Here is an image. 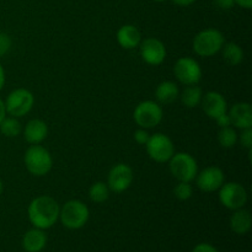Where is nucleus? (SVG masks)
Wrapping results in <instances>:
<instances>
[{"label":"nucleus","mask_w":252,"mask_h":252,"mask_svg":"<svg viewBox=\"0 0 252 252\" xmlns=\"http://www.w3.org/2000/svg\"><path fill=\"white\" fill-rule=\"evenodd\" d=\"M59 211L61 207L56 199L49 196H38L30 202L27 216L33 228L47 230L59 220Z\"/></svg>","instance_id":"f257e3e1"},{"label":"nucleus","mask_w":252,"mask_h":252,"mask_svg":"<svg viewBox=\"0 0 252 252\" xmlns=\"http://www.w3.org/2000/svg\"><path fill=\"white\" fill-rule=\"evenodd\" d=\"M225 39L224 34L217 29H206L194 36L192 42V48L194 53L203 58L216 56L218 52L221 51Z\"/></svg>","instance_id":"f03ea898"},{"label":"nucleus","mask_w":252,"mask_h":252,"mask_svg":"<svg viewBox=\"0 0 252 252\" xmlns=\"http://www.w3.org/2000/svg\"><path fill=\"white\" fill-rule=\"evenodd\" d=\"M90 218V211L84 202L70 199L59 211V220L69 230H78L85 226Z\"/></svg>","instance_id":"7ed1b4c3"},{"label":"nucleus","mask_w":252,"mask_h":252,"mask_svg":"<svg viewBox=\"0 0 252 252\" xmlns=\"http://www.w3.org/2000/svg\"><path fill=\"white\" fill-rule=\"evenodd\" d=\"M24 162L27 171L37 177L46 176L53 167L51 153L39 144L31 145L25 152Z\"/></svg>","instance_id":"20e7f679"},{"label":"nucleus","mask_w":252,"mask_h":252,"mask_svg":"<svg viewBox=\"0 0 252 252\" xmlns=\"http://www.w3.org/2000/svg\"><path fill=\"white\" fill-rule=\"evenodd\" d=\"M164 111L157 101L145 100L138 103L133 112V120L139 128L150 129L161 123Z\"/></svg>","instance_id":"39448f33"},{"label":"nucleus","mask_w":252,"mask_h":252,"mask_svg":"<svg viewBox=\"0 0 252 252\" xmlns=\"http://www.w3.org/2000/svg\"><path fill=\"white\" fill-rule=\"evenodd\" d=\"M169 169L177 181L192 182L198 174V164L189 153H175L169 160Z\"/></svg>","instance_id":"423d86ee"},{"label":"nucleus","mask_w":252,"mask_h":252,"mask_svg":"<svg viewBox=\"0 0 252 252\" xmlns=\"http://www.w3.org/2000/svg\"><path fill=\"white\" fill-rule=\"evenodd\" d=\"M4 103L7 115L15 118H21L32 110L34 105V96L27 89L19 88L7 95Z\"/></svg>","instance_id":"0eeeda50"},{"label":"nucleus","mask_w":252,"mask_h":252,"mask_svg":"<svg viewBox=\"0 0 252 252\" xmlns=\"http://www.w3.org/2000/svg\"><path fill=\"white\" fill-rule=\"evenodd\" d=\"M145 148H147V153L150 159L159 164L169 162L172 155L175 154L174 142L169 135L164 133H155L150 135Z\"/></svg>","instance_id":"6e6552de"},{"label":"nucleus","mask_w":252,"mask_h":252,"mask_svg":"<svg viewBox=\"0 0 252 252\" xmlns=\"http://www.w3.org/2000/svg\"><path fill=\"white\" fill-rule=\"evenodd\" d=\"M219 202L230 211H236L245 207L248 203V191L243 185L238 182H228V184L221 185L218 189Z\"/></svg>","instance_id":"1a4fd4ad"},{"label":"nucleus","mask_w":252,"mask_h":252,"mask_svg":"<svg viewBox=\"0 0 252 252\" xmlns=\"http://www.w3.org/2000/svg\"><path fill=\"white\" fill-rule=\"evenodd\" d=\"M174 74L175 78L186 86L198 85L203 76L199 63L191 57H182L177 59L174 65Z\"/></svg>","instance_id":"9d476101"},{"label":"nucleus","mask_w":252,"mask_h":252,"mask_svg":"<svg viewBox=\"0 0 252 252\" xmlns=\"http://www.w3.org/2000/svg\"><path fill=\"white\" fill-rule=\"evenodd\" d=\"M133 179H134V175H133L132 167L129 165L120 162L112 166V169L108 172L107 186L110 191L115 193H122L129 189Z\"/></svg>","instance_id":"9b49d317"},{"label":"nucleus","mask_w":252,"mask_h":252,"mask_svg":"<svg viewBox=\"0 0 252 252\" xmlns=\"http://www.w3.org/2000/svg\"><path fill=\"white\" fill-rule=\"evenodd\" d=\"M139 52L143 61L153 66L160 65L166 58V47L159 38L155 37L142 39L139 44Z\"/></svg>","instance_id":"f8f14e48"},{"label":"nucleus","mask_w":252,"mask_h":252,"mask_svg":"<svg viewBox=\"0 0 252 252\" xmlns=\"http://www.w3.org/2000/svg\"><path fill=\"white\" fill-rule=\"evenodd\" d=\"M196 184L201 191L216 192L225 181L224 171L218 166H208L198 172L196 176Z\"/></svg>","instance_id":"ddd939ff"},{"label":"nucleus","mask_w":252,"mask_h":252,"mask_svg":"<svg viewBox=\"0 0 252 252\" xmlns=\"http://www.w3.org/2000/svg\"><path fill=\"white\" fill-rule=\"evenodd\" d=\"M201 106L203 112L212 120H216L219 116L228 112V102L218 91H208L207 94H203Z\"/></svg>","instance_id":"4468645a"},{"label":"nucleus","mask_w":252,"mask_h":252,"mask_svg":"<svg viewBox=\"0 0 252 252\" xmlns=\"http://www.w3.org/2000/svg\"><path fill=\"white\" fill-rule=\"evenodd\" d=\"M231 126L240 129L252 128V107L249 102H238L228 110Z\"/></svg>","instance_id":"2eb2a0df"},{"label":"nucleus","mask_w":252,"mask_h":252,"mask_svg":"<svg viewBox=\"0 0 252 252\" xmlns=\"http://www.w3.org/2000/svg\"><path fill=\"white\" fill-rule=\"evenodd\" d=\"M24 133V138L29 144L36 145L41 144L48 135V126L44 121L38 120V118H33V120L29 121L26 127L22 130Z\"/></svg>","instance_id":"dca6fc26"},{"label":"nucleus","mask_w":252,"mask_h":252,"mask_svg":"<svg viewBox=\"0 0 252 252\" xmlns=\"http://www.w3.org/2000/svg\"><path fill=\"white\" fill-rule=\"evenodd\" d=\"M118 44L122 47L123 49H134L139 47L140 42H142V33L135 27L134 25H123L118 29L117 34H116Z\"/></svg>","instance_id":"f3484780"},{"label":"nucleus","mask_w":252,"mask_h":252,"mask_svg":"<svg viewBox=\"0 0 252 252\" xmlns=\"http://www.w3.org/2000/svg\"><path fill=\"white\" fill-rule=\"evenodd\" d=\"M47 245V234L42 229H30L22 236V249L26 252H41Z\"/></svg>","instance_id":"a211bd4d"},{"label":"nucleus","mask_w":252,"mask_h":252,"mask_svg":"<svg viewBox=\"0 0 252 252\" xmlns=\"http://www.w3.org/2000/svg\"><path fill=\"white\" fill-rule=\"evenodd\" d=\"M230 229L238 235H245L250 231L252 225L251 214L248 209L240 208L234 211L233 216L230 217Z\"/></svg>","instance_id":"6ab92c4d"},{"label":"nucleus","mask_w":252,"mask_h":252,"mask_svg":"<svg viewBox=\"0 0 252 252\" xmlns=\"http://www.w3.org/2000/svg\"><path fill=\"white\" fill-rule=\"evenodd\" d=\"M179 86L174 81H162L157 86V90H155V97L160 105H170V103L175 102L179 98Z\"/></svg>","instance_id":"aec40b11"},{"label":"nucleus","mask_w":252,"mask_h":252,"mask_svg":"<svg viewBox=\"0 0 252 252\" xmlns=\"http://www.w3.org/2000/svg\"><path fill=\"white\" fill-rule=\"evenodd\" d=\"M221 54H223L224 62L230 66L239 65L244 61L243 48L234 42L224 43L223 48H221Z\"/></svg>","instance_id":"412c9836"},{"label":"nucleus","mask_w":252,"mask_h":252,"mask_svg":"<svg viewBox=\"0 0 252 252\" xmlns=\"http://www.w3.org/2000/svg\"><path fill=\"white\" fill-rule=\"evenodd\" d=\"M179 97H181V102L187 108H194L201 105L203 91L198 85H189L184 89V91H182Z\"/></svg>","instance_id":"4be33fe9"},{"label":"nucleus","mask_w":252,"mask_h":252,"mask_svg":"<svg viewBox=\"0 0 252 252\" xmlns=\"http://www.w3.org/2000/svg\"><path fill=\"white\" fill-rule=\"evenodd\" d=\"M22 132V126L20 121L15 117H5L0 123V133L7 138H15Z\"/></svg>","instance_id":"5701e85b"},{"label":"nucleus","mask_w":252,"mask_h":252,"mask_svg":"<svg viewBox=\"0 0 252 252\" xmlns=\"http://www.w3.org/2000/svg\"><path fill=\"white\" fill-rule=\"evenodd\" d=\"M110 189H108L107 184L102 181L95 182L91 185L90 189H89V197L94 203H103L110 197Z\"/></svg>","instance_id":"b1692460"},{"label":"nucleus","mask_w":252,"mask_h":252,"mask_svg":"<svg viewBox=\"0 0 252 252\" xmlns=\"http://www.w3.org/2000/svg\"><path fill=\"white\" fill-rule=\"evenodd\" d=\"M218 142L220 147L225 148V149H230V148L235 147V144L238 143V133L231 126L220 128L218 133Z\"/></svg>","instance_id":"393cba45"},{"label":"nucleus","mask_w":252,"mask_h":252,"mask_svg":"<svg viewBox=\"0 0 252 252\" xmlns=\"http://www.w3.org/2000/svg\"><path fill=\"white\" fill-rule=\"evenodd\" d=\"M193 194V189L191 186V182H182L179 181V184L174 189V196L180 201H187Z\"/></svg>","instance_id":"a878e982"},{"label":"nucleus","mask_w":252,"mask_h":252,"mask_svg":"<svg viewBox=\"0 0 252 252\" xmlns=\"http://www.w3.org/2000/svg\"><path fill=\"white\" fill-rule=\"evenodd\" d=\"M238 140L243 148L248 149L249 152L252 150V128H248V129H243L240 135H238Z\"/></svg>","instance_id":"bb28decb"},{"label":"nucleus","mask_w":252,"mask_h":252,"mask_svg":"<svg viewBox=\"0 0 252 252\" xmlns=\"http://www.w3.org/2000/svg\"><path fill=\"white\" fill-rule=\"evenodd\" d=\"M12 41L9 34L5 32H0V57L5 56L11 49Z\"/></svg>","instance_id":"cd10ccee"},{"label":"nucleus","mask_w":252,"mask_h":252,"mask_svg":"<svg viewBox=\"0 0 252 252\" xmlns=\"http://www.w3.org/2000/svg\"><path fill=\"white\" fill-rule=\"evenodd\" d=\"M149 137H150V134L148 133L147 129H144V128H139V129L135 130L134 134H133V138H134V140L139 145L147 144L148 140H149Z\"/></svg>","instance_id":"c85d7f7f"},{"label":"nucleus","mask_w":252,"mask_h":252,"mask_svg":"<svg viewBox=\"0 0 252 252\" xmlns=\"http://www.w3.org/2000/svg\"><path fill=\"white\" fill-rule=\"evenodd\" d=\"M192 252H219V251L217 250L213 245H211V244L202 243V244H198V245L194 246Z\"/></svg>","instance_id":"c756f323"},{"label":"nucleus","mask_w":252,"mask_h":252,"mask_svg":"<svg viewBox=\"0 0 252 252\" xmlns=\"http://www.w3.org/2000/svg\"><path fill=\"white\" fill-rule=\"evenodd\" d=\"M214 121H216L217 125L219 126V128H225V127H229V126H231L230 117H229L228 112L224 113V115H221V116H219V117L216 118Z\"/></svg>","instance_id":"7c9ffc66"},{"label":"nucleus","mask_w":252,"mask_h":252,"mask_svg":"<svg viewBox=\"0 0 252 252\" xmlns=\"http://www.w3.org/2000/svg\"><path fill=\"white\" fill-rule=\"evenodd\" d=\"M214 4L221 10H229L235 5L234 0H214Z\"/></svg>","instance_id":"2f4dec72"},{"label":"nucleus","mask_w":252,"mask_h":252,"mask_svg":"<svg viewBox=\"0 0 252 252\" xmlns=\"http://www.w3.org/2000/svg\"><path fill=\"white\" fill-rule=\"evenodd\" d=\"M235 5H239L243 9H251L252 7V0H234Z\"/></svg>","instance_id":"473e14b6"},{"label":"nucleus","mask_w":252,"mask_h":252,"mask_svg":"<svg viewBox=\"0 0 252 252\" xmlns=\"http://www.w3.org/2000/svg\"><path fill=\"white\" fill-rule=\"evenodd\" d=\"M174 4L179 5V6H189V5L193 4L196 0H171Z\"/></svg>","instance_id":"72a5a7b5"},{"label":"nucleus","mask_w":252,"mask_h":252,"mask_svg":"<svg viewBox=\"0 0 252 252\" xmlns=\"http://www.w3.org/2000/svg\"><path fill=\"white\" fill-rule=\"evenodd\" d=\"M5 80H6V76H5V70H4V68H2L1 63H0V90L4 88Z\"/></svg>","instance_id":"f704fd0d"},{"label":"nucleus","mask_w":252,"mask_h":252,"mask_svg":"<svg viewBox=\"0 0 252 252\" xmlns=\"http://www.w3.org/2000/svg\"><path fill=\"white\" fill-rule=\"evenodd\" d=\"M6 117V111H5V103L4 101L0 98V123H1V121L4 120V118Z\"/></svg>","instance_id":"c9c22d12"},{"label":"nucleus","mask_w":252,"mask_h":252,"mask_svg":"<svg viewBox=\"0 0 252 252\" xmlns=\"http://www.w3.org/2000/svg\"><path fill=\"white\" fill-rule=\"evenodd\" d=\"M2 192H4V184H2V181L0 180V196L2 194Z\"/></svg>","instance_id":"e433bc0d"},{"label":"nucleus","mask_w":252,"mask_h":252,"mask_svg":"<svg viewBox=\"0 0 252 252\" xmlns=\"http://www.w3.org/2000/svg\"><path fill=\"white\" fill-rule=\"evenodd\" d=\"M154 1H157V2H164V1H166V0H154Z\"/></svg>","instance_id":"4c0bfd02"}]
</instances>
